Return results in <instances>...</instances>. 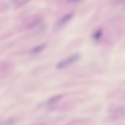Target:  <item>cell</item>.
Masks as SVG:
<instances>
[{"label":"cell","mask_w":125,"mask_h":125,"mask_svg":"<svg viewBox=\"0 0 125 125\" xmlns=\"http://www.w3.org/2000/svg\"><path fill=\"white\" fill-rule=\"evenodd\" d=\"M14 121L13 119L12 118H10L9 119L5 121H4L2 123L1 125H7L10 124L11 123H12Z\"/></svg>","instance_id":"cell-8"},{"label":"cell","mask_w":125,"mask_h":125,"mask_svg":"<svg viewBox=\"0 0 125 125\" xmlns=\"http://www.w3.org/2000/svg\"><path fill=\"white\" fill-rule=\"evenodd\" d=\"M30 0H13L14 3L16 4L17 8L21 6L26 4Z\"/></svg>","instance_id":"cell-7"},{"label":"cell","mask_w":125,"mask_h":125,"mask_svg":"<svg viewBox=\"0 0 125 125\" xmlns=\"http://www.w3.org/2000/svg\"><path fill=\"white\" fill-rule=\"evenodd\" d=\"M101 35V30H98L93 32L92 35V37L94 40L97 41L100 38Z\"/></svg>","instance_id":"cell-6"},{"label":"cell","mask_w":125,"mask_h":125,"mask_svg":"<svg viewBox=\"0 0 125 125\" xmlns=\"http://www.w3.org/2000/svg\"><path fill=\"white\" fill-rule=\"evenodd\" d=\"M78 0H70V1H76Z\"/></svg>","instance_id":"cell-9"},{"label":"cell","mask_w":125,"mask_h":125,"mask_svg":"<svg viewBox=\"0 0 125 125\" xmlns=\"http://www.w3.org/2000/svg\"><path fill=\"white\" fill-rule=\"evenodd\" d=\"M62 97V95H61L54 96L49 100L47 102V104L50 105L53 104L59 101Z\"/></svg>","instance_id":"cell-5"},{"label":"cell","mask_w":125,"mask_h":125,"mask_svg":"<svg viewBox=\"0 0 125 125\" xmlns=\"http://www.w3.org/2000/svg\"><path fill=\"white\" fill-rule=\"evenodd\" d=\"M72 16V14H71L65 15L59 21L58 24V25L60 26L64 25L71 19Z\"/></svg>","instance_id":"cell-3"},{"label":"cell","mask_w":125,"mask_h":125,"mask_svg":"<svg viewBox=\"0 0 125 125\" xmlns=\"http://www.w3.org/2000/svg\"><path fill=\"white\" fill-rule=\"evenodd\" d=\"M81 58V54L80 53H75L58 62L56 65V68L59 70L66 68L78 61Z\"/></svg>","instance_id":"cell-1"},{"label":"cell","mask_w":125,"mask_h":125,"mask_svg":"<svg viewBox=\"0 0 125 125\" xmlns=\"http://www.w3.org/2000/svg\"><path fill=\"white\" fill-rule=\"evenodd\" d=\"M46 45L45 44L40 45L35 47L32 48L30 51V52L33 53H39L42 51L45 47Z\"/></svg>","instance_id":"cell-4"},{"label":"cell","mask_w":125,"mask_h":125,"mask_svg":"<svg viewBox=\"0 0 125 125\" xmlns=\"http://www.w3.org/2000/svg\"><path fill=\"white\" fill-rule=\"evenodd\" d=\"M110 118L113 120H118L125 117V107L119 106L111 111Z\"/></svg>","instance_id":"cell-2"}]
</instances>
